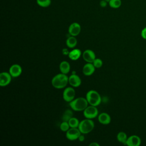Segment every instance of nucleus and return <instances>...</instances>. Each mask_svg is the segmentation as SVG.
I'll return each mask as SVG.
<instances>
[{
  "mask_svg": "<svg viewBox=\"0 0 146 146\" xmlns=\"http://www.w3.org/2000/svg\"><path fill=\"white\" fill-rule=\"evenodd\" d=\"M92 63L94 65V66L95 67V68H100L103 65V62L99 58H96Z\"/></svg>",
  "mask_w": 146,
  "mask_h": 146,
  "instance_id": "nucleus-25",
  "label": "nucleus"
},
{
  "mask_svg": "<svg viewBox=\"0 0 146 146\" xmlns=\"http://www.w3.org/2000/svg\"><path fill=\"white\" fill-rule=\"evenodd\" d=\"M127 139L128 137H127V134L124 132H120L117 135V140L120 143L125 144Z\"/></svg>",
  "mask_w": 146,
  "mask_h": 146,
  "instance_id": "nucleus-20",
  "label": "nucleus"
},
{
  "mask_svg": "<svg viewBox=\"0 0 146 146\" xmlns=\"http://www.w3.org/2000/svg\"><path fill=\"white\" fill-rule=\"evenodd\" d=\"M36 4L43 8H46L50 6L51 0H36Z\"/></svg>",
  "mask_w": 146,
  "mask_h": 146,
  "instance_id": "nucleus-21",
  "label": "nucleus"
},
{
  "mask_svg": "<svg viewBox=\"0 0 146 146\" xmlns=\"http://www.w3.org/2000/svg\"><path fill=\"white\" fill-rule=\"evenodd\" d=\"M108 2L105 0H101L100 1V3H99V5L100 6L102 7H106L107 5H108Z\"/></svg>",
  "mask_w": 146,
  "mask_h": 146,
  "instance_id": "nucleus-26",
  "label": "nucleus"
},
{
  "mask_svg": "<svg viewBox=\"0 0 146 146\" xmlns=\"http://www.w3.org/2000/svg\"><path fill=\"white\" fill-rule=\"evenodd\" d=\"M75 96V90L71 87H68L66 88L63 92V98L64 100H65L67 102L70 103L72 100H74Z\"/></svg>",
  "mask_w": 146,
  "mask_h": 146,
  "instance_id": "nucleus-6",
  "label": "nucleus"
},
{
  "mask_svg": "<svg viewBox=\"0 0 146 146\" xmlns=\"http://www.w3.org/2000/svg\"><path fill=\"white\" fill-rule=\"evenodd\" d=\"M68 122L70 128H78L80 123L79 120L74 117H71Z\"/></svg>",
  "mask_w": 146,
  "mask_h": 146,
  "instance_id": "nucleus-23",
  "label": "nucleus"
},
{
  "mask_svg": "<svg viewBox=\"0 0 146 146\" xmlns=\"http://www.w3.org/2000/svg\"><path fill=\"white\" fill-rule=\"evenodd\" d=\"M108 5L112 9H118L121 5V0H110L108 2Z\"/></svg>",
  "mask_w": 146,
  "mask_h": 146,
  "instance_id": "nucleus-22",
  "label": "nucleus"
},
{
  "mask_svg": "<svg viewBox=\"0 0 146 146\" xmlns=\"http://www.w3.org/2000/svg\"><path fill=\"white\" fill-rule=\"evenodd\" d=\"M81 132L78 128H70V129L66 132V136L67 139L70 140H75L78 139L79 136L81 135Z\"/></svg>",
  "mask_w": 146,
  "mask_h": 146,
  "instance_id": "nucleus-7",
  "label": "nucleus"
},
{
  "mask_svg": "<svg viewBox=\"0 0 146 146\" xmlns=\"http://www.w3.org/2000/svg\"><path fill=\"white\" fill-rule=\"evenodd\" d=\"M82 83L80 77L76 74H72L68 77V83L74 87H79Z\"/></svg>",
  "mask_w": 146,
  "mask_h": 146,
  "instance_id": "nucleus-13",
  "label": "nucleus"
},
{
  "mask_svg": "<svg viewBox=\"0 0 146 146\" xmlns=\"http://www.w3.org/2000/svg\"><path fill=\"white\" fill-rule=\"evenodd\" d=\"M81 31V26L77 22L72 23L68 27V33L71 36H76L79 34Z\"/></svg>",
  "mask_w": 146,
  "mask_h": 146,
  "instance_id": "nucleus-9",
  "label": "nucleus"
},
{
  "mask_svg": "<svg viewBox=\"0 0 146 146\" xmlns=\"http://www.w3.org/2000/svg\"><path fill=\"white\" fill-rule=\"evenodd\" d=\"M95 67L92 63H86L82 68L83 73L86 76H90L94 72Z\"/></svg>",
  "mask_w": 146,
  "mask_h": 146,
  "instance_id": "nucleus-14",
  "label": "nucleus"
},
{
  "mask_svg": "<svg viewBox=\"0 0 146 146\" xmlns=\"http://www.w3.org/2000/svg\"><path fill=\"white\" fill-rule=\"evenodd\" d=\"M83 114L86 118L94 119L98 115V110L96 106H87L83 111Z\"/></svg>",
  "mask_w": 146,
  "mask_h": 146,
  "instance_id": "nucleus-5",
  "label": "nucleus"
},
{
  "mask_svg": "<svg viewBox=\"0 0 146 146\" xmlns=\"http://www.w3.org/2000/svg\"><path fill=\"white\" fill-rule=\"evenodd\" d=\"M89 145H90V146H99V144H98V143H96V142H93V143H90Z\"/></svg>",
  "mask_w": 146,
  "mask_h": 146,
  "instance_id": "nucleus-30",
  "label": "nucleus"
},
{
  "mask_svg": "<svg viewBox=\"0 0 146 146\" xmlns=\"http://www.w3.org/2000/svg\"><path fill=\"white\" fill-rule=\"evenodd\" d=\"M22 71V67L18 64H13L9 68V73L13 78H17L19 76Z\"/></svg>",
  "mask_w": 146,
  "mask_h": 146,
  "instance_id": "nucleus-12",
  "label": "nucleus"
},
{
  "mask_svg": "<svg viewBox=\"0 0 146 146\" xmlns=\"http://www.w3.org/2000/svg\"><path fill=\"white\" fill-rule=\"evenodd\" d=\"M94 128V123L91 119L83 120L79 123V129L82 134H87L92 131Z\"/></svg>",
  "mask_w": 146,
  "mask_h": 146,
  "instance_id": "nucleus-4",
  "label": "nucleus"
},
{
  "mask_svg": "<svg viewBox=\"0 0 146 146\" xmlns=\"http://www.w3.org/2000/svg\"><path fill=\"white\" fill-rule=\"evenodd\" d=\"M69 52H70L68 51V50L67 48H63V49L62 50V53H63V54L64 55H68Z\"/></svg>",
  "mask_w": 146,
  "mask_h": 146,
  "instance_id": "nucleus-28",
  "label": "nucleus"
},
{
  "mask_svg": "<svg viewBox=\"0 0 146 146\" xmlns=\"http://www.w3.org/2000/svg\"><path fill=\"white\" fill-rule=\"evenodd\" d=\"M73 117V113L71 110H66L62 115V120L65 121H68L69 120Z\"/></svg>",
  "mask_w": 146,
  "mask_h": 146,
  "instance_id": "nucleus-19",
  "label": "nucleus"
},
{
  "mask_svg": "<svg viewBox=\"0 0 146 146\" xmlns=\"http://www.w3.org/2000/svg\"><path fill=\"white\" fill-rule=\"evenodd\" d=\"M59 70L61 73L67 74L70 70V63L67 61H62L59 64Z\"/></svg>",
  "mask_w": 146,
  "mask_h": 146,
  "instance_id": "nucleus-17",
  "label": "nucleus"
},
{
  "mask_svg": "<svg viewBox=\"0 0 146 146\" xmlns=\"http://www.w3.org/2000/svg\"><path fill=\"white\" fill-rule=\"evenodd\" d=\"M77 44V39L74 36L68 37L66 40V45L68 48H74Z\"/></svg>",
  "mask_w": 146,
  "mask_h": 146,
  "instance_id": "nucleus-18",
  "label": "nucleus"
},
{
  "mask_svg": "<svg viewBox=\"0 0 146 146\" xmlns=\"http://www.w3.org/2000/svg\"><path fill=\"white\" fill-rule=\"evenodd\" d=\"M86 99L88 104L94 106H99L102 101L100 94L95 90H90L86 94Z\"/></svg>",
  "mask_w": 146,
  "mask_h": 146,
  "instance_id": "nucleus-3",
  "label": "nucleus"
},
{
  "mask_svg": "<svg viewBox=\"0 0 146 146\" xmlns=\"http://www.w3.org/2000/svg\"><path fill=\"white\" fill-rule=\"evenodd\" d=\"M11 75L9 72H2L0 74V86L5 87L7 86L11 80Z\"/></svg>",
  "mask_w": 146,
  "mask_h": 146,
  "instance_id": "nucleus-8",
  "label": "nucleus"
},
{
  "mask_svg": "<svg viewBox=\"0 0 146 146\" xmlns=\"http://www.w3.org/2000/svg\"><path fill=\"white\" fill-rule=\"evenodd\" d=\"M105 1H107V2H109V1H110V0H105Z\"/></svg>",
  "mask_w": 146,
  "mask_h": 146,
  "instance_id": "nucleus-31",
  "label": "nucleus"
},
{
  "mask_svg": "<svg viewBox=\"0 0 146 146\" xmlns=\"http://www.w3.org/2000/svg\"><path fill=\"white\" fill-rule=\"evenodd\" d=\"M78 140L80 141H83L84 140V135H80L78 138Z\"/></svg>",
  "mask_w": 146,
  "mask_h": 146,
  "instance_id": "nucleus-29",
  "label": "nucleus"
},
{
  "mask_svg": "<svg viewBox=\"0 0 146 146\" xmlns=\"http://www.w3.org/2000/svg\"><path fill=\"white\" fill-rule=\"evenodd\" d=\"M83 59L87 63H93L96 59L95 52L90 49L86 50L82 54Z\"/></svg>",
  "mask_w": 146,
  "mask_h": 146,
  "instance_id": "nucleus-10",
  "label": "nucleus"
},
{
  "mask_svg": "<svg viewBox=\"0 0 146 146\" xmlns=\"http://www.w3.org/2000/svg\"><path fill=\"white\" fill-rule=\"evenodd\" d=\"M68 83V77L66 74L60 73L53 77L51 80L52 86L57 89H61L65 87Z\"/></svg>",
  "mask_w": 146,
  "mask_h": 146,
  "instance_id": "nucleus-1",
  "label": "nucleus"
},
{
  "mask_svg": "<svg viewBox=\"0 0 146 146\" xmlns=\"http://www.w3.org/2000/svg\"><path fill=\"white\" fill-rule=\"evenodd\" d=\"M88 103L86 98H78L72 100L69 103V105L72 110L75 111H84L88 106Z\"/></svg>",
  "mask_w": 146,
  "mask_h": 146,
  "instance_id": "nucleus-2",
  "label": "nucleus"
},
{
  "mask_svg": "<svg viewBox=\"0 0 146 146\" xmlns=\"http://www.w3.org/2000/svg\"><path fill=\"white\" fill-rule=\"evenodd\" d=\"M125 144L128 146H139L141 144V139L137 135H132L128 137Z\"/></svg>",
  "mask_w": 146,
  "mask_h": 146,
  "instance_id": "nucleus-11",
  "label": "nucleus"
},
{
  "mask_svg": "<svg viewBox=\"0 0 146 146\" xmlns=\"http://www.w3.org/2000/svg\"><path fill=\"white\" fill-rule=\"evenodd\" d=\"M98 120L100 123L104 125H107L110 123L111 119L110 116L107 113L102 112L99 115Z\"/></svg>",
  "mask_w": 146,
  "mask_h": 146,
  "instance_id": "nucleus-15",
  "label": "nucleus"
},
{
  "mask_svg": "<svg viewBox=\"0 0 146 146\" xmlns=\"http://www.w3.org/2000/svg\"><path fill=\"white\" fill-rule=\"evenodd\" d=\"M141 36L143 39L146 40V27L142 29L141 31Z\"/></svg>",
  "mask_w": 146,
  "mask_h": 146,
  "instance_id": "nucleus-27",
  "label": "nucleus"
},
{
  "mask_svg": "<svg viewBox=\"0 0 146 146\" xmlns=\"http://www.w3.org/2000/svg\"><path fill=\"white\" fill-rule=\"evenodd\" d=\"M81 54H82L81 51L78 48H75L70 51L68 55L69 58L72 60H76L80 57Z\"/></svg>",
  "mask_w": 146,
  "mask_h": 146,
  "instance_id": "nucleus-16",
  "label": "nucleus"
},
{
  "mask_svg": "<svg viewBox=\"0 0 146 146\" xmlns=\"http://www.w3.org/2000/svg\"><path fill=\"white\" fill-rule=\"evenodd\" d=\"M70 127L68 121H63L60 124V129L63 132H67L70 129Z\"/></svg>",
  "mask_w": 146,
  "mask_h": 146,
  "instance_id": "nucleus-24",
  "label": "nucleus"
}]
</instances>
